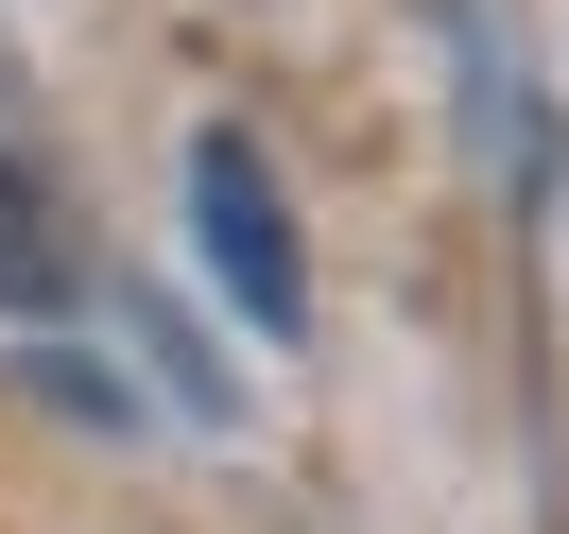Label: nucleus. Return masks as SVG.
<instances>
[{
	"mask_svg": "<svg viewBox=\"0 0 569 534\" xmlns=\"http://www.w3.org/2000/svg\"><path fill=\"white\" fill-rule=\"evenodd\" d=\"M190 242H208V276H224V293H242L259 345H293V328H311V259H293L277 155H259L242 121H208V139H190Z\"/></svg>",
	"mask_w": 569,
	"mask_h": 534,
	"instance_id": "f257e3e1",
	"label": "nucleus"
},
{
	"mask_svg": "<svg viewBox=\"0 0 569 534\" xmlns=\"http://www.w3.org/2000/svg\"><path fill=\"white\" fill-rule=\"evenodd\" d=\"M70 293H87V208H70V155H52L18 52H0V311H70Z\"/></svg>",
	"mask_w": 569,
	"mask_h": 534,
	"instance_id": "f03ea898",
	"label": "nucleus"
}]
</instances>
